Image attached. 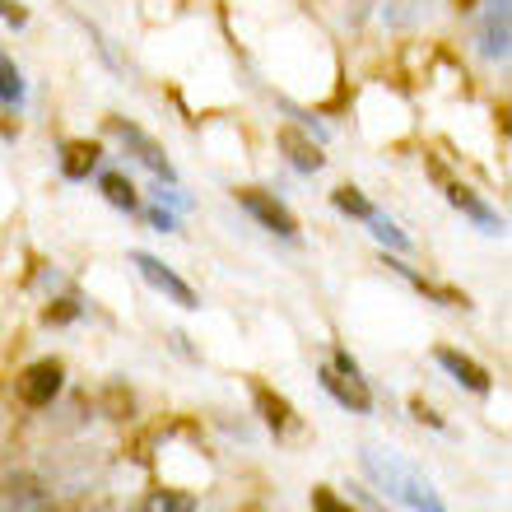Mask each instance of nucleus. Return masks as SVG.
<instances>
[{
    "label": "nucleus",
    "mask_w": 512,
    "mask_h": 512,
    "mask_svg": "<svg viewBox=\"0 0 512 512\" xmlns=\"http://www.w3.org/2000/svg\"><path fill=\"white\" fill-rule=\"evenodd\" d=\"M429 168H433V177H438V182L447 187V201L457 205V210H466V215H471L485 233H499V215H494V210H489V205L480 201V196H475L471 187H461V182H447V173L438 168V163H429Z\"/></svg>",
    "instance_id": "obj_8"
},
{
    "label": "nucleus",
    "mask_w": 512,
    "mask_h": 512,
    "mask_svg": "<svg viewBox=\"0 0 512 512\" xmlns=\"http://www.w3.org/2000/svg\"><path fill=\"white\" fill-rule=\"evenodd\" d=\"M56 391H61V364L56 359H38V364H28L14 382V396L28 405V410H42V405L56 401Z\"/></svg>",
    "instance_id": "obj_2"
},
{
    "label": "nucleus",
    "mask_w": 512,
    "mask_h": 512,
    "mask_svg": "<svg viewBox=\"0 0 512 512\" xmlns=\"http://www.w3.org/2000/svg\"><path fill=\"white\" fill-rule=\"evenodd\" d=\"M280 149L284 154H289V163H294L298 173H317V168H322V149L312 145L308 135L298 131V126H280Z\"/></svg>",
    "instance_id": "obj_12"
},
{
    "label": "nucleus",
    "mask_w": 512,
    "mask_h": 512,
    "mask_svg": "<svg viewBox=\"0 0 512 512\" xmlns=\"http://www.w3.org/2000/svg\"><path fill=\"white\" fill-rule=\"evenodd\" d=\"M410 410H415V419H424V424H433V429H443V419L433 415V410H429L424 401H410Z\"/></svg>",
    "instance_id": "obj_22"
},
{
    "label": "nucleus",
    "mask_w": 512,
    "mask_h": 512,
    "mask_svg": "<svg viewBox=\"0 0 512 512\" xmlns=\"http://www.w3.org/2000/svg\"><path fill=\"white\" fill-rule=\"evenodd\" d=\"M233 196H238V205H243L252 219H261L270 233H280V238H294V233H298V219L289 215V205H280L275 196H270V191H261V187H238Z\"/></svg>",
    "instance_id": "obj_3"
},
{
    "label": "nucleus",
    "mask_w": 512,
    "mask_h": 512,
    "mask_svg": "<svg viewBox=\"0 0 512 512\" xmlns=\"http://www.w3.org/2000/svg\"><path fill=\"white\" fill-rule=\"evenodd\" d=\"M508 19H512L508 0H489L485 28H480V52H485L489 61H503V56H508Z\"/></svg>",
    "instance_id": "obj_9"
},
{
    "label": "nucleus",
    "mask_w": 512,
    "mask_h": 512,
    "mask_svg": "<svg viewBox=\"0 0 512 512\" xmlns=\"http://www.w3.org/2000/svg\"><path fill=\"white\" fill-rule=\"evenodd\" d=\"M322 387L331 391L345 410H354V415H368V410H373V396H368L364 378H345V373H336V368H322Z\"/></svg>",
    "instance_id": "obj_10"
},
{
    "label": "nucleus",
    "mask_w": 512,
    "mask_h": 512,
    "mask_svg": "<svg viewBox=\"0 0 512 512\" xmlns=\"http://www.w3.org/2000/svg\"><path fill=\"white\" fill-rule=\"evenodd\" d=\"M433 359H438V364H443L447 373H452V378L461 382V387H471L475 396H485V391H489V373H485L480 364H475L471 354H461V350H438Z\"/></svg>",
    "instance_id": "obj_11"
},
{
    "label": "nucleus",
    "mask_w": 512,
    "mask_h": 512,
    "mask_svg": "<svg viewBox=\"0 0 512 512\" xmlns=\"http://www.w3.org/2000/svg\"><path fill=\"white\" fill-rule=\"evenodd\" d=\"M131 261H135V270H140V275H145V280L154 284V289H159V294H168V298H173L177 308H201V303H196V289H191V284L182 280V275H173V270L163 266L159 256L135 252Z\"/></svg>",
    "instance_id": "obj_4"
},
{
    "label": "nucleus",
    "mask_w": 512,
    "mask_h": 512,
    "mask_svg": "<svg viewBox=\"0 0 512 512\" xmlns=\"http://www.w3.org/2000/svg\"><path fill=\"white\" fill-rule=\"evenodd\" d=\"M368 224H373V233H378L382 243H391V247H396V252H405V247H410V243H405V233L396 229V224H391V219H382L378 210H373V215H368Z\"/></svg>",
    "instance_id": "obj_19"
},
{
    "label": "nucleus",
    "mask_w": 512,
    "mask_h": 512,
    "mask_svg": "<svg viewBox=\"0 0 512 512\" xmlns=\"http://www.w3.org/2000/svg\"><path fill=\"white\" fill-rule=\"evenodd\" d=\"M364 471L378 480L382 489H387L391 499H401V503H410L415 512H447L443 508V499L433 494V485L424 480V475L410 466V461H401V457H391V452H382V447H368L364 452Z\"/></svg>",
    "instance_id": "obj_1"
},
{
    "label": "nucleus",
    "mask_w": 512,
    "mask_h": 512,
    "mask_svg": "<svg viewBox=\"0 0 512 512\" xmlns=\"http://www.w3.org/2000/svg\"><path fill=\"white\" fill-rule=\"evenodd\" d=\"M0 19H10V24H24V10H19L14 0H0Z\"/></svg>",
    "instance_id": "obj_23"
},
{
    "label": "nucleus",
    "mask_w": 512,
    "mask_h": 512,
    "mask_svg": "<svg viewBox=\"0 0 512 512\" xmlns=\"http://www.w3.org/2000/svg\"><path fill=\"white\" fill-rule=\"evenodd\" d=\"M429 5L433 0H387V24L391 28H415Z\"/></svg>",
    "instance_id": "obj_15"
},
{
    "label": "nucleus",
    "mask_w": 512,
    "mask_h": 512,
    "mask_svg": "<svg viewBox=\"0 0 512 512\" xmlns=\"http://www.w3.org/2000/svg\"><path fill=\"white\" fill-rule=\"evenodd\" d=\"M103 196H108L117 210H140V196H135V187L126 182V177H117V173H103Z\"/></svg>",
    "instance_id": "obj_16"
},
{
    "label": "nucleus",
    "mask_w": 512,
    "mask_h": 512,
    "mask_svg": "<svg viewBox=\"0 0 512 512\" xmlns=\"http://www.w3.org/2000/svg\"><path fill=\"white\" fill-rule=\"evenodd\" d=\"M98 159H103V149H98L94 140H66V145H61V173H66L70 182H84V177L98 168Z\"/></svg>",
    "instance_id": "obj_13"
},
{
    "label": "nucleus",
    "mask_w": 512,
    "mask_h": 512,
    "mask_svg": "<svg viewBox=\"0 0 512 512\" xmlns=\"http://www.w3.org/2000/svg\"><path fill=\"white\" fill-rule=\"evenodd\" d=\"M140 512H196V494H182V489H154Z\"/></svg>",
    "instance_id": "obj_14"
},
{
    "label": "nucleus",
    "mask_w": 512,
    "mask_h": 512,
    "mask_svg": "<svg viewBox=\"0 0 512 512\" xmlns=\"http://www.w3.org/2000/svg\"><path fill=\"white\" fill-rule=\"evenodd\" d=\"M252 401H256V410H261V419H266V429L275 433V438H284V433H294V429H298L294 405L284 401L280 391H270L266 382H252Z\"/></svg>",
    "instance_id": "obj_7"
},
{
    "label": "nucleus",
    "mask_w": 512,
    "mask_h": 512,
    "mask_svg": "<svg viewBox=\"0 0 512 512\" xmlns=\"http://www.w3.org/2000/svg\"><path fill=\"white\" fill-rule=\"evenodd\" d=\"M331 201H336V210H345V215H354V219H368V215H373V205H368L354 187H336V191H331Z\"/></svg>",
    "instance_id": "obj_17"
},
{
    "label": "nucleus",
    "mask_w": 512,
    "mask_h": 512,
    "mask_svg": "<svg viewBox=\"0 0 512 512\" xmlns=\"http://www.w3.org/2000/svg\"><path fill=\"white\" fill-rule=\"evenodd\" d=\"M108 131L117 135L122 145H131V154H135L140 163H145V168H154L159 177H168V182H173V163H168V154L159 149V140H149V135L140 131V126L122 122V117H108Z\"/></svg>",
    "instance_id": "obj_5"
},
{
    "label": "nucleus",
    "mask_w": 512,
    "mask_h": 512,
    "mask_svg": "<svg viewBox=\"0 0 512 512\" xmlns=\"http://www.w3.org/2000/svg\"><path fill=\"white\" fill-rule=\"evenodd\" d=\"M0 98H5V103H19V98H24V80H19V70H14L10 56H0Z\"/></svg>",
    "instance_id": "obj_18"
},
{
    "label": "nucleus",
    "mask_w": 512,
    "mask_h": 512,
    "mask_svg": "<svg viewBox=\"0 0 512 512\" xmlns=\"http://www.w3.org/2000/svg\"><path fill=\"white\" fill-rule=\"evenodd\" d=\"M75 317V303H61V308H47V322H70Z\"/></svg>",
    "instance_id": "obj_24"
},
{
    "label": "nucleus",
    "mask_w": 512,
    "mask_h": 512,
    "mask_svg": "<svg viewBox=\"0 0 512 512\" xmlns=\"http://www.w3.org/2000/svg\"><path fill=\"white\" fill-rule=\"evenodd\" d=\"M47 499V489L33 471H10L0 475V512H33Z\"/></svg>",
    "instance_id": "obj_6"
},
{
    "label": "nucleus",
    "mask_w": 512,
    "mask_h": 512,
    "mask_svg": "<svg viewBox=\"0 0 512 512\" xmlns=\"http://www.w3.org/2000/svg\"><path fill=\"white\" fill-rule=\"evenodd\" d=\"M312 512H354V508L340 499V494H331L326 485H317L312 489Z\"/></svg>",
    "instance_id": "obj_20"
},
{
    "label": "nucleus",
    "mask_w": 512,
    "mask_h": 512,
    "mask_svg": "<svg viewBox=\"0 0 512 512\" xmlns=\"http://www.w3.org/2000/svg\"><path fill=\"white\" fill-rule=\"evenodd\" d=\"M42 512H75L70 503H52V508H42Z\"/></svg>",
    "instance_id": "obj_25"
},
{
    "label": "nucleus",
    "mask_w": 512,
    "mask_h": 512,
    "mask_svg": "<svg viewBox=\"0 0 512 512\" xmlns=\"http://www.w3.org/2000/svg\"><path fill=\"white\" fill-rule=\"evenodd\" d=\"M103 405H108V415H112V419H126V415H131V391H126V387H108Z\"/></svg>",
    "instance_id": "obj_21"
},
{
    "label": "nucleus",
    "mask_w": 512,
    "mask_h": 512,
    "mask_svg": "<svg viewBox=\"0 0 512 512\" xmlns=\"http://www.w3.org/2000/svg\"><path fill=\"white\" fill-rule=\"evenodd\" d=\"M475 5H480V0H457V10H475Z\"/></svg>",
    "instance_id": "obj_26"
}]
</instances>
